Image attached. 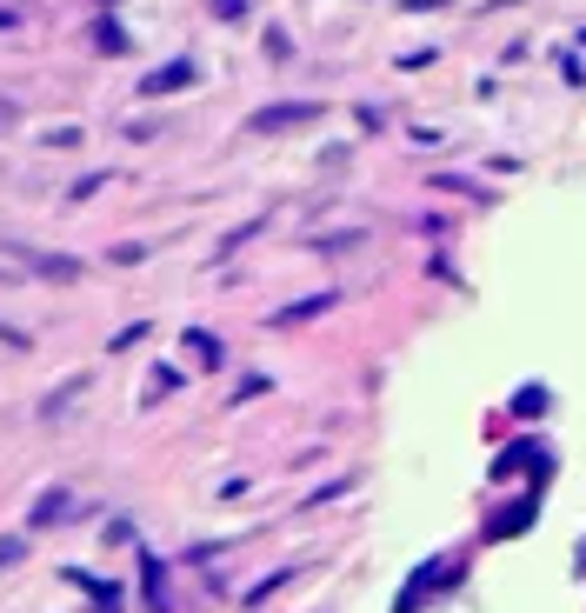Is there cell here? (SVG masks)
Returning a JSON list of instances; mask_svg holds the SVG:
<instances>
[{"label": "cell", "instance_id": "obj_1", "mask_svg": "<svg viewBox=\"0 0 586 613\" xmlns=\"http://www.w3.org/2000/svg\"><path fill=\"white\" fill-rule=\"evenodd\" d=\"M307 121H320L313 101H274V107L254 114V134H294V127H307Z\"/></svg>", "mask_w": 586, "mask_h": 613}, {"label": "cell", "instance_id": "obj_2", "mask_svg": "<svg viewBox=\"0 0 586 613\" xmlns=\"http://www.w3.org/2000/svg\"><path fill=\"white\" fill-rule=\"evenodd\" d=\"M88 387H94V374H67L60 387H47V394H41V427H60V420H67V407H73L80 394H88Z\"/></svg>", "mask_w": 586, "mask_h": 613}, {"label": "cell", "instance_id": "obj_3", "mask_svg": "<svg viewBox=\"0 0 586 613\" xmlns=\"http://www.w3.org/2000/svg\"><path fill=\"white\" fill-rule=\"evenodd\" d=\"M200 80V67L194 60H166V67H153L147 80H140V94L147 101H160V94H181V87H194Z\"/></svg>", "mask_w": 586, "mask_h": 613}, {"label": "cell", "instance_id": "obj_4", "mask_svg": "<svg viewBox=\"0 0 586 613\" xmlns=\"http://www.w3.org/2000/svg\"><path fill=\"white\" fill-rule=\"evenodd\" d=\"M73 513H80V507H73V493H67V487H54V493H41V500H34V513H27V520H34V534H47V527H60V520H73Z\"/></svg>", "mask_w": 586, "mask_h": 613}, {"label": "cell", "instance_id": "obj_5", "mask_svg": "<svg viewBox=\"0 0 586 613\" xmlns=\"http://www.w3.org/2000/svg\"><path fill=\"white\" fill-rule=\"evenodd\" d=\"M21 260H27V268H34L41 281H60V287H67V281H80V274H88V268H80L73 253H34V247H27Z\"/></svg>", "mask_w": 586, "mask_h": 613}, {"label": "cell", "instance_id": "obj_6", "mask_svg": "<svg viewBox=\"0 0 586 613\" xmlns=\"http://www.w3.org/2000/svg\"><path fill=\"white\" fill-rule=\"evenodd\" d=\"M533 513H540V493H533V500H514L507 513H493V520H486V534H493V541H514V534L527 527Z\"/></svg>", "mask_w": 586, "mask_h": 613}, {"label": "cell", "instance_id": "obj_7", "mask_svg": "<svg viewBox=\"0 0 586 613\" xmlns=\"http://www.w3.org/2000/svg\"><path fill=\"white\" fill-rule=\"evenodd\" d=\"M326 307H333V294H307V300L280 307V314H274V327H307V320H313V314H326Z\"/></svg>", "mask_w": 586, "mask_h": 613}, {"label": "cell", "instance_id": "obj_8", "mask_svg": "<svg viewBox=\"0 0 586 613\" xmlns=\"http://www.w3.org/2000/svg\"><path fill=\"white\" fill-rule=\"evenodd\" d=\"M187 354H194L200 367H220V340H214V333H200V327H187Z\"/></svg>", "mask_w": 586, "mask_h": 613}, {"label": "cell", "instance_id": "obj_9", "mask_svg": "<svg viewBox=\"0 0 586 613\" xmlns=\"http://www.w3.org/2000/svg\"><path fill=\"white\" fill-rule=\"evenodd\" d=\"M94 41H101L107 54H127V34H120V21H94Z\"/></svg>", "mask_w": 586, "mask_h": 613}, {"label": "cell", "instance_id": "obj_10", "mask_svg": "<svg viewBox=\"0 0 586 613\" xmlns=\"http://www.w3.org/2000/svg\"><path fill=\"white\" fill-rule=\"evenodd\" d=\"M514 413H527V420L547 413V387H520V394H514Z\"/></svg>", "mask_w": 586, "mask_h": 613}, {"label": "cell", "instance_id": "obj_11", "mask_svg": "<svg viewBox=\"0 0 586 613\" xmlns=\"http://www.w3.org/2000/svg\"><path fill=\"white\" fill-rule=\"evenodd\" d=\"M527 461H540V447H507V454H499V467H493V474L507 480V474H514V467H527Z\"/></svg>", "mask_w": 586, "mask_h": 613}, {"label": "cell", "instance_id": "obj_12", "mask_svg": "<svg viewBox=\"0 0 586 613\" xmlns=\"http://www.w3.org/2000/svg\"><path fill=\"white\" fill-rule=\"evenodd\" d=\"M27 560V534H8V541H0V567H21Z\"/></svg>", "mask_w": 586, "mask_h": 613}, {"label": "cell", "instance_id": "obj_13", "mask_svg": "<svg viewBox=\"0 0 586 613\" xmlns=\"http://www.w3.org/2000/svg\"><path fill=\"white\" fill-rule=\"evenodd\" d=\"M140 580H147V600H153V606H166V587H160V560H147V567H140Z\"/></svg>", "mask_w": 586, "mask_h": 613}, {"label": "cell", "instance_id": "obj_14", "mask_svg": "<svg viewBox=\"0 0 586 613\" xmlns=\"http://www.w3.org/2000/svg\"><path fill=\"white\" fill-rule=\"evenodd\" d=\"M287 580H294V567H280V574H267V580H261V587H254V593H246V600H267V593H280V587H287Z\"/></svg>", "mask_w": 586, "mask_h": 613}, {"label": "cell", "instance_id": "obj_15", "mask_svg": "<svg viewBox=\"0 0 586 613\" xmlns=\"http://www.w3.org/2000/svg\"><path fill=\"white\" fill-rule=\"evenodd\" d=\"M214 14H220V21H240V14H246V0H214Z\"/></svg>", "mask_w": 586, "mask_h": 613}, {"label": "cell", "instance_id": "obj_16", "mask_svg": "<svg viewBox=\"0 0 586 613\" xmlns=\"http://www.w3.org/2000/svg\"><path fill=\"white\" fill-rule=\"evenodd\" d=\"M14 121H21V107H14V101H8V94H0V134H8V127H14Z\"/></svg>", "mask_w": 586, "mask_h": 613}, {"label": "cell", "instance_id": "obj_17", "mask_svg": "<svg viewBox=\"0 0 586 613\" xmlns=\"http://www.w3.org/2000/svg\"><path fill=\"white\" fill-rule=\"evenodd\" d=\"M0 340H8V347H27V333H21V327H8V320H0Z\"/></svg>", "mask_w": 586, "mask_h": 613}, {"label": "cell", "instance_id": "obj_18", "mask_svg": "<svg viewBox=\"0 0 586 613\" xmlns=\"http://www.w3.org/2000/svg\"><path fill=\"white\" fill-rule=\"evenodd\" d=\"M0 281H14V274H8V268H0Z\"/></svg>", "mask_w": 586, "mask_h": 613}]
</instances>
